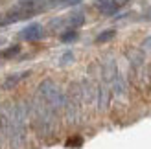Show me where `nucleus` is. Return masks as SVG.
I'll list each match as a JSON object with an SVG mask.
<instances>
[{"label":"nucleus","mask_w":151,"mask_h":149,"mask_svg":"<svg viewBox=\"0 0 151 149\" xmlns=\"http://www.w3.org/2000/svg\"><path fill=\"white\" fill-rule=\"evenodd\" d=\"M94 6L98 7V11L103 15H114L118 11V6L112 2V0H96Z\"/></svg>","instance_id":"obj_4"},{"label":"nucleus","mask_w":151,"mask_h":149,"mask_svg":"<svg viewBox=\"0 0 151 149\" xmlns=\"http://www.w3.org/2000/svg\"><path fill=\"white\" fill-rule=\"evenodd\" d=\"M83 0H50V6H78Z\"/></svg>","instance_id":"obj_8"},{"label":"nucleus","mask_w":151,"mask_h":149,"mask_svg":"<svg viewBox=\"0 0 151 149\" xmlns=\"http://www.w3.org/2000/svg\"><path fill=\"white\" fill-rule=\"evenodd\" d=\"M112 2H114V4H116V6L120 7V6H124V4H127V2H129V0H112Z\"/></svg>","instance_id":"obj_13"},{"label":"nucleus","mask_w":151,"mask_h":149,"mask_svg":"<svg viewBox=\"0 0 151 149\" xmlns=\"http://www.w3.org/2000/svg\"><path fill=\"white\" fill-rule=\"evenodd\" d=\"M29 76V72H20V74H13V76H9L6 81H4V88H13L15 85H19L24 77Z\"/></svg>","instance_id":"obj_5"},{"label":"nucleus","mask_w":151,"mask_h":149,"mask_svg":"<svg viewBox=\"0 0 151 149\" xmlns=\"http://www.w3.org/2000/svg\"><path fill=\"white\" fill-rule=\"evenodd\" d=\"M19 52H20V46H19V44H15V46L7 48V50H4V52H2V54H0V55H2L4 59H9V57H13V55H17Z\"/></svg>","instance_id":"obj_10"},{"label":"nucleus","mask_w":151,"mask_h":149,"mask_svg":"<svg viewBox=\"0 0 151 149\" xmlns=\"http://www.w3.org/2000/svg\"><path fill=\"white\" fill-rule=\"evenodd\" d=\"M37 7L35 4H24L20 2V6L17 7V9H11L9 13H6L2 19H0V26H7V24H15V22L19 20H28L32 19L33 15H37Z\"/></svg>","instance_id":"obj_2"},{"label":"nucleus","mask_w":151,"mask_h":149,"mask_svg":"<svg viewBox=\"0 0 151 149\" xmlns=\"http://www.w3.org/2000/svg\"><path fill=\"white\" fill-rule=\"evenodd\" d=\"M81 144H83V140L79 136H76V140H68V142H66V145H68V147H78Z\"/></svg>","instance_id":"obj_11"},{"label":"nucleus","mask_w":151,"mask_h":149,"mask_svg":"<svg viewBox=\"0 0 151 149\" xmlns=\"http://www.w3.org/2000/svg\"><path fill=\"white\" fill-rule=\"evenodd\" d=\"M83 22H85V15H83V13H74V15H70V19H68L70 26H81Z\"/></svg>","instance_id":"obj_6"},{"label":"nucleus","mask_w":151,"mask_h":149,"mask_svg":"<svg viewBox=\"0 0 151 149\" xmlns=\"http://www.w3.org/2000/svg\"><path fill=\"white\" fill-rule=\"evenodd\" d=\"M37 94H39L41 103H44V105H46L48 109H52V110L61 109V107L65 105V101H66L65 94L61 92V88H59L54 81H50V79L42 81V83L39 85V90H37Z\"/></svg>","instance_id":"obj_1"},{"label":"nucleus","mask_w":151,"mask_h":149,"mask_svg":"<svg viewBox=\"0 0 151 149\" xmlns=\"http://www.w3.org/2000/svg\"><path fill=\"white\" fill-rule=\"evenodd\" d=\"M42 35H44V29L41 24H29L20 32V37L24 41H37V39H42Z\"/></svg>","instance_id":"obj_3"},{"label":"nucleus","mask_w":151,"mask_h":149,"mask_svg":"<svg viewBox=\"0 0 151 149\" xmlns=\"http://www.w3.org/2000/svg\"><path fill=\"white\" fill-rule=\"evenodd\" d=\"M72 59H74V55H72V54H70V52H68V54H65V55H63V59H61V63L65 64L66 61H72Z\"/></svg>","instance_id":"obj_12"},{"label":"nucleus","mask_w":151,"mask_h":149,"mask_svg":"<svg viewBox=\"0 0 151 149\" xmlns=\"http://www.w3.org/2000/svg\"><path fill=\"white\" fill-rule=\"evenodd\" d=\"M76 39H78V32H76V29H66V32H63V35H61L63 42H70V41H76Z\"/></svg>","instance_id":"obj_9"},{"label":"nucleus","mask_w":151,"mask_h":149,"mask_svg":"<svg viewBox=\"0 0 151 149\" xmlns=\"http://www.w3.org/2000/svg\"><path fill=\"white\" fill-rule=\"evenodd\" d=\"M20 2H24V4H37V0H20Z\"/></svg>","instance_id":"obj_14"},{"label":"nucleus","mask_w":151,"mask_h":149,"mask_svg":"<svg viewBox=\"0 0 151 149\" xmlns=\"http://www.w3.org/2000/svg\"><path fill=\"white\" fill-rule=\"evenodd\" d=\"M114 35H116L114 29H105V32H101V33H100V37H96V42H105V41H111Z\"/></svg>","instance_id":"obj_7"}]
</instances>
